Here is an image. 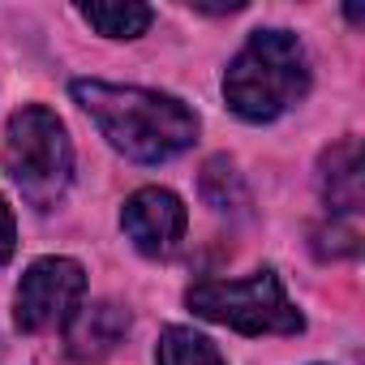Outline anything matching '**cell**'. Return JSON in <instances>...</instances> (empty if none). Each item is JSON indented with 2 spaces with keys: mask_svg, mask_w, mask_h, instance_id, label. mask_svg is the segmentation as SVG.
I'll use <instances>...</instances> for the list:
<instances>
[{
  "mask_svg": "<svg viewBox=\"0 0 365 365\" xmlns=\"http://www.w3.org/2000/svg\"><path fill=\"white\" fill-rule=\"evenodd\" d=\"M73 99L86 108V116L99 125V133L125 159H138V163H163L185 146H194V138H198V116L180 99L159 95V91L82 78V82H73Z\"/></svg>",
  "mask_w": 365,
  "mask_h": 365,
  "instance_id": "cell-1",
  "label": "cell"
},
{
  "mask_svg": "<svg viewBox=\"0 0 365 365\" xmlns=\"http://www.w3.org/2000/svg\"><path fill=\"white\" fill-rule=\"evenodd\" d=\"M309 95V56L288 31H254L224 73V99L241 120H275Z\"/></svg>",
  "mask_w": 365,
  "mask_h": 365,
  "instance_id": "cell-2",
  "label": "cell"
},
{
  "mask_svg": "<svg viewBox=\"0 0 365 365\" xmlns=\"http://www.w3.org/2000/svg\"><path fill=\"white\" fill-rule=\"evenodd\" d=\"M5 168L35 211L56 207L73 176V146L61 116L48 108H22L5 133Z\"/></svg>",
  "mask_w": 365,
  "mask_h": 365,
  "instance_id": "cell-3",
  "label": "cell"
},
{
  "mask_svg": "<svg viewBox=\"0 0 365 365\" xmlns=\"http://www.w3.org/2000/svg\"><path fill=\"white\" fill-rule=\"evenodd\" d=\"M185 305L241 335H297L305 327L275 271H254L250 279H202L185 292Z\"/></svg>",
  "mask_w": 365,
  "mask_h": 365,
  "instance_id": "cell-4",
  "label": "cell"
},
{
  "mask_svg": "<svg viewBox=\"0 0 365 365\" xmlns=\"http://www.w3.org/2000/svg\"><path fill=\"white\" fill-rule=\"evenodd\" d=\"M86 297V271L73 258H39L26 267L18 297H14V318L22 331L39 335L52 327H65Z\"/></svg>",
  "mask_w": 365,
  "mask_h": 365,
  "instance_id": "cell-5",
  "label": "cell"
},
{
  "mask_svg": "<svg viewBox=\"0 0 365 365\" xmlns=\"http://www.w3.org/2000/svg\"><path fill=\"white\" fill-rule=\"evenodd\" d=\"M120 228L142 254L159 258V254H172L180 245V237H185V228H190V215H185V202H180L172 190L150 185V190H138L125 202Z\"/></svg>",
  "mask_w": 365,
  "mask_h": 365,
  "instance_id": "cell-6",
  "label": "cell"
},
{
  "mask_svg": "<svg viewBox=\"0 0 365 365\" xmlns=\"http://www.w3.org/2000/svg\"><path fill=\"white\" fill-rule=\"evenodd\" d=\"M125 331H129V314L116 301H91L78 305V314L65 322V348L73 361H103Z\"/></svg>",
  "mask_w": 365,
  "mask_h": 365,
  "instance_id": "cell-7",
  "label": "cell"
},
{
  "mask_svg": "<svg viewBox=\"0 0 365 365\" xmlns=\"http://www.w3.org/2000/svg\"><path fill=\"white\" fill-rule=\"evenodd\" d=\"M322 198L331 202V211H344V215H356L361 202H365V176H361V146L356 138H344L335 142L327 155H322Z\"/></svg>",
  "mask_w": 365,
  "mask_h": 365,
  "instance_id": "cell-8",
  "label": "cell"
},
{
  "mask_svg": "<svg viewBox=\"0 0 365 365\" xmlns=\"http://www.w3.org/2000/svg\"><path fill=\"white\" fill-rule=\"evenodd\" d=\"M155 361L159 365H228L220 356V348L198 335L194 327H168L159 335V348H155Z\"/></svg>",
  "mask_w": 365,
  "mask_h": 365,
  "instance_id": "cell-9",
  "label": "cell"
},
{
  "mask_svg": "<svg viewBox=\"0 0 365 365\" xmlns=\"http://www.w3.org/2000/svg\"><path fill=\"white\" fill-rule=\"evenodd\" d=\"M78 14L86 26H95L108 39H138L155 18L146 5H133V0H125V5H82Z\"/></svg>",
  "mask_w": 365,
  "mask_h": 365,
  "instance_id": "cell-10",
  "label": "cell"
},
{
  "mask_svg": "<svg viewBox=\"0 0 365 365\" xmlns=\"http://www.w3.org/2000/svg\"><path fill=\"white\" fill-rule=\"evenodd\" d=\"M14 245H18V224H14V211L9 202L0 198V267L14 258Z\"/></svg>",
  "mask_w": 365,
  "mask_h": 365,
  "instance_id": "cell-11",
  "label": "cell"
}]
</instances>
